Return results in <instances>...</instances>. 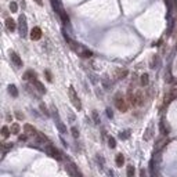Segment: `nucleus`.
<instances>
[{"mask_svg":"<svg viewBox=\"0 0 177 177\" xmlns=\"http://www.w3.org/2000/svg\"><path fill=\"white\" fill-rule=\"evenodd\" d=\"M44 151L47 152V154L50 155L51 158H56L57 161H61V159H62V156H61V152L58 151L57 148L53 145L51 143H47V144L44 145Z\"/></svg>","mask_w":177,"mask_h":177,"instance_id":"1","label":"nucleus"},{"mask_svg":"<svg viewBox=\"0 0 177 177\" xmlns=\"http://www.w3.org/2000/svg\"><path fill=\"white\" fill-rule=\"evenodd\" d=\"M68 94H69L71 102L73 104V107H75L78 111H80V109H82V104H80V100H79V97L76 94L75 89L72 87V86H69V89H68Z\"/></svg>","mask_w":177,"mask_h":177,"instance_id":"2","label":"nucleus"},{"mask_svg":"<svg viewBox=\"0 0 177 177\" xmlns=\"http://www.w3.org/2000/svg\"><path fill=\"white\" fill-rule=\"evenodd\" d=\"M115 105H116V108L119 109L120 112H126L127 109H129V101H127L126 98H123V97H116V100H115Z\"/></svg>","mask_w":177,"mask_h":177,"instance_id":"3","label":"nucleus"},{"mask_svg":"<svg viewBox=\"0 0 177 177\" xmlns=\"http://www.w3.org/2000/svg\"><path fill=\"white\" fill-rule=\"evenodd\" d=\"M19 35L22 38H26V35H28V25H26L25 15H19Z\"/></svg>","mask_w":177,"mask_h":177,"instance_id":"4","label":"nucleus"},{"mask_svg":"<svg viewBox=\"0 0 177 177\" xmlns=\"http://www.w3.org/2000/svg\"><path fill=\"white\" fill-rule=\"evenodd\" d=\"M10 58H11L13 64L17 67V68H21V67H22V60L19 58V56L15 53V51H10Z\"/></svg>","mask_w":177,"mask_h":177,"instance_id":"5","label":"nucleus"},{"mask_svg":"<svg viewBox=\"0 0 177 177\" xmlns=\"http://www.w3.org/2000/svg\"><path fill=\"white\" fill-rule=\"evenodd\" d=\"M174 98H177V89H172L170 91L167 93V95L165 97V105H167L170 101H173Z\"/></svg>","mask_w":177,"mask_h":177,"instance_id":"6","label":"nucleus"},{"mask_svg":"<svg viewBox=\"0 0 177 177\" xmlns=\"http://www.w3.org/2000/svg\"><path fill=\"white\" fill-rule=\"evenodd\" d=\"M40 38H42V29L39 26H35L31 31V39L32 40H39Z\"/></svg>","mask_w":177,"mask_h":177,"instance_id":"7","label":"nucleus"},{"mask_svg":"<svg viewBox=\"0 0 177 177\" xmlns=\"http://www.w3.org/2000/svg\"><path fill=\"white\" fill-rule=\"evenodd\" d=\"M24 130H25V133L28 134V136H33V137H36V136H38V133H39L35 127L32 126V125H28V123L24 126Z\"/></svg>","mask_w":177,"mask_h":177,"instance_id":"8","label":"nucleus"},{"mask_svg":"<svg viewBox=\"0 0 177 177\" xmlns=\"http://www.w3.org/2000/svg\"><path fill=\"white\" fill-rule=\"evenodd\" d=\"M53 111H54V118H57V122H56V123H57L58 130H60V132L62 133V134H65V133H67V129H65V126H64V125H62V122H61V119L58 118L57 109H53Z\"/></svg>","mask_w":177,"mask_h":177,"instance_id":"9","label":"nucleus"},{"mask_svg":"<svg viewBox=\"0 0 177 177\" xmlns=\"http://www.w3.org/2000/svg\"><path fill=\"white\" fill-rule=\"evenodd\" d=\"M32 84H33L35 87L38 89V91H39V93H42V94H44V93H46V87L43 86V83H42V82H39L38 79L32 80Z\"/></svg>","mask_w":177,"mask_h":177,"instance_id":"10","label":"nucleus"},{"mask_svg":"<svg viewBox=\"0 0 177 177\" xmlns=\"http://www.w3.org/2000/svg\"><path fill=\"white\" fill-rule=\"evenodd\" d=\"M6 26L8 31H15V28H17V25H15V21H14L13 18H7L6 19Z\"/></svg>","mask_w":177,"mask_h":177,"instance_id":"11","label":"nucleus"},{"mask_svg":"<svg viewBox=\"0 0 177 177\" xmlns=\"http://www.w3.org/2000/svg\"><path fill=\"white\" fill-rule=\"evenodd\" d=\"M140 83H141V86H148V83H150V76H148V73L141 75V78H140Z\"/></svg>","mask_w":177,"mask_h":177,"instance_id":"12","label":"nucleus"},{"mask_svg":"<svg viewBox=\"0 0 177 177\" xmlns=\"http://www.w3.org/2000/svg\"><path fill=\"white\" fill-rule=\"evenodd\" d=\"M24 79H25V80H35V79H36V75H35V72H33V71H28V72H26L25 75H24Z\"/></svg>","mask_w":177,"mask_h":177,"instance_id":"13","label":"nucleus"},{"mask_svg":"<svg viewBox=\"0 0 177 177\" xmlns=\"http://www.w3.org/2000/svg\"><path fill=\"white\" fill-rule=\"evenodd\" d=\"M115 163H116V166H122V165L125 163V156L122 155V154H118L116 155V158H115Z\"/></svg>","mask_w":177,"mask_h":177,"instance_id":"14","label":"nucleus"},{"mask_svg":"<svg viewBox=\"0 0 177 177\" xmlns=\"http://www.w3.org/2000/svg\"><path fill=\"white\" fill-rule=\"evenodd\" d=\"M8 93L13 95V97H17V95H18V90H17V87H15L14 84H10V86H8Z\"/></svg>","mask_w":177,"mask_h":177,"instance_id":"15","label":"nucleus"},{"mask_svg":"<svg viewBox=\"0 0 177 177\" xmlns=\"http://www.w3.org/2000/svg\"><path fill=\"white\" fill-rule=\"evenodd\" d=\"M151 136H152V123L148 126V129H147L145 134H144V140H145V141H148V140L151 139Z\"/></svg>","mask_w":177,"mask_h":177,"instance_id":"16","label":"nucleus"},{"mask_svg":"<svg viewBox=\"0 0 177 177\" xmlns=\"http://www.w3.org/2000/svg\"><path fill=\"white\" fill-rule=\"evenodd\" d=\"M10 133H11V130H10L7 126L1 127V136H3V139H7V137L10 136Z\"/></svg>","mask_w":177,"mask_h":177,"instance_id":"17","label":"nucleus"},{"mask_svg":"<svg viewBox=\"0 0 177 177\" xmlns=\"http://www.w3.org/2000/svg\"><path fill=\"white\" fill-rule=\"evenodd\" d=\"M10 130H11V133H13V134H18L19 130H21V127H19L18 123H13V125H11V127H10Z\"/></svg>","mask_w":177,"mask_h":177,"instance_id":"18","label":"nucleus"},{"mask_svg":"<svg viewBox=\"0 0 177 177\" xmlns=\"http://www.w3.org/2000/svg\"><path fill=\"white\" fill-rule=\"evenodd\" d=\"M126 75H127V71L126 69H119L118 72H116V78H118V79H123Z\"/></svg>","mask_w":177,"mask_h":177,"instance_id":"19","label":"nucleus"},{"mask_svg":"<svg viewBox=\"0 0 177 177\" xmlns=\"http://www.w3.org/2000/svg\"><path fill=\"white\" fill-rule=\"evenodd\" d=\"M126 173H127V177H134V167H133V165H129V166H127Z\"/></svg>","mask_w":177,"mask_h":177,"instance_id":"20","label":"nucleus"},{"mask_svg":"<svg viewBox=\"0 0 177 177\" xmlns=\"http://www.w3.org/2000/svg\"><path fill=\"white\" fill-rule=\"evenodd\" d=\"M11 148H13V144H11V143H4V144H3V154H6V152L8 151V150H11Z\"/></svg>","mask_w":177,"mask_h":177,"instance_id":"21","label":"nucleus"},{"mask_svg":"<svg viewBox=\"0 0 177 177\" xmlns=\"http://www.w3.org/2000/svg\"><path fill=\"white\" fill-rule=\"evenodd\" d=\"M10 10H11L13 13H17V11H18V6H17L15 1H11V3H10Z\"/></svg>","mask_w":177,"mask_h":177,"instance_id":"22","label":"nucleus"},{"mask_svg":"<svg viewBox=\"0 0 177 177\" xmlns=\"http://www.w3.org/2000/svg\"><path fill=\"white\" fill-rule=\"evenodd\" d=\"M108 144H109L111 148H115V147H116V141H115L114 137H109V139H108Z\"/></svg>","mask_w":177,"mask_h":177,"instance_id":"23","label":"nucleus"},{"mask_svg":"<svg viewBox=\"0 0 177 177\" xmlns=\"http://www.w3.org/2000/svg\"><path fill=\"white\" fill-rule=\"evenodd\" d=\"M166 144V139H162L161 141H158V145H156V150H161L162 147Z\"/></svg>","mask_w":177,"mask_h":177,"instance_id":"24","label":"nucleus"},{"mask_svg":"<svg viewBox=\"0 0 177 177\" xmlns=\"http://www.w3.org/2000/svg\"><path fill=\"white\" fill-rule=\"evenodd\" d=\"M72 134H73V137H78V136H79V132H78V129H76V127H72Z\"/></svg>","mask_w":177,"mask_h":177,"instance_id":"25","label":"nucleus"},{"mask_svg":"<svg viewBox=\"0 0 177 177\" xmlns=\"http://www.w3.org/2000/svg\"><path fill=\"white\" fill-rule=\"evenodd\" d=\"M46 76H47V80H49V82H53V79H51V73L49 72V71H46Z\"/></svg>","mask_w":177,"mask_h":177,"instance_id":"26","label":"nucleus"},{"mask_svg":"<svg viewBox=\"0 0 177 177\" xmlns=\"http://www.w3.org/2000/svg\"><path fill=\"white\" fill-rule=\"evenodd\" d=\"M26 136H28L26 133L24 134V136H19V140H21V141H25V140H26Z\"/></svg>","mask_w":177,"mask_h":177,"instance_id":"27","label":"nucleus"},{"mask_svg":"<svg viewBox=\"0 0 177 177\" xmlns=\"http://www.w3.org/2000/svg\"><path fill=\"white\" fill-rule=\"evenodd\" d=\"M93 116H94V119H95V122H97V123H98V118H97V112H93Z\"/></svg>","mask_w":177,"mask_h":177,"instance_id":"28","label":"nucleus"},{"mask_svg":"<svg viewBox=\"0 0 177 177\" xmlns=\"http://www.w3.org/2000/svg\"><path fill=\"white\" fill-rule=\"evenodd\" d=\"M17 118H18V119H22V118H24V115L19 114V112H17Z\"/></svg>","mask_w":177,"mask_h":177,"instance_id":"29","label":"nucleus"},{"mask_svg":"<svg viewBox=\"0 0 177 177\" xmlns=\"http://www.w3.org/2000/svg\"><path fill=\"white\" fill-rule=\"evenodd\" d=\"M107 112H108V116L112 118V111H111V109H107Z\"/></svg>","mask_w":177,"mask_h":177,"instance_id":"30","label":"nucleus"},{"mask_svg":"<svg viewBox=\"0 0 177 177\" xmlns=\"http://www.w3.org/2000/svg\"><path fill=\"white\" fill-rule=\"evenodd\" d=\"M35 1H36V3H38L39 6H43V1H42V0H35Z\"/></svg>","mask_w":177,"mask_h":177,"instance_id":"31","label":"nucleus"}]
</instances>
